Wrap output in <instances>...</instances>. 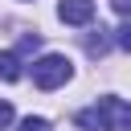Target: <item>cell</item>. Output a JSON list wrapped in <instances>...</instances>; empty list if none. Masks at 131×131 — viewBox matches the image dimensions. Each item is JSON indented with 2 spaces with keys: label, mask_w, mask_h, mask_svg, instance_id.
<instances>
[{
  "label": "cell",
  "mask_w": 131,
  "mask_h": 131,
  "mask_svg": "<svg viewBox=\"0 0 131 131\" xmlns=\"http://www.w3.org/2000/svg\"><path fill=\"white\" fill-rule=\"evenodd\" d=\"M78 127H82V131H115L111 119H106V111H102V102L90 106V111H78Z\"/></svg>",
  "instance_id": "3957f363"
},
{
  "label": "cell",
  "mask_w": 131,
  "mask_h": 131,
  "mask_svg": "<svg viewBox=\"0 0 131 131\" xmlns=\"http://www.w3.org/2000/svg\"><path fill=\"white\" fill-rule=\"evenodd\" d=\"M0 78L4 82H16L20 78V57L16 53H0Z\"/></svg>",
  "instance_id": "277c9868"
},
{
  "label": "cell",
  "mask_w": 131,
  "mask_h": 131,
  "mask_svg": "<svg viewBox=\"0 0 131 131\" xmlns=\"http://www.w3.org/2000/svg\"><path fill=\"white\" fill-rule=\"evenodd\" d=\"M20 131H49V119H37V115H29V119H20Z\"/></svg>",
  "instance_id": "5b68a950"
},
{
  "label": "cell",
  "mask_w": 131,
  "mask_h": 131,
  "mask_svg": "<svg viewBox=\"0 0 131 131\" xmlns=\"http://www.w3.org/2000/svg\"><path fill=\"white\" fill-rule=\"evenodd\" d=\"M102 33H106V29H98V37H90V41H86V49H90L94 57H98V53H106V37H102Z\"/></svg>",
  "instance_id": "8992f818"
},
{
  "label": "cell",
  "mask_w": 131,
  "mask_h": 131,
  "mask_svg": "<svg viewBox=\"0 0 131 131\" xmlns=\"http://www.w3.org/2000/svg\"><path fill=\"white\" fill-rule=\"evenodd\" d=\"M8 123H12V102H4V98H0V131H4Z\"/></svg>",
  "instance_id": "ba28073f"
},
{
  "label": "cell",
  "mask_w": 131,
  "mask_h": 131,
  "mask_svg": "<svg viewBox=\"0 0 131 131\" xmlns=\"http://www.w3.org/2000/svg\"><path fill=\"white\" fill-rule=\"evenodd\" d=\"M111 4H115V12H123V16L131 12V0H111Z\"/></svg>",
  "instance_id": "9c48e42d"
},
{
  "label": "cell",
  "mask_w": 131,
  "mask_h": 131,
  "mask_svg": "<svg viewBox=\"0 0 131 131\" xmlns=\"http://www.w3.org/2000/svg\"><path fill=\"white\" fill-rule=\"evenodd\" d=\"M70 78H74V66H70V57H61V53H45V57L33 61V82H37L41 90H57V86H66Z\"/></svg>",
  "instance_id": "6da1fadb"
},
{
  "label": "cell",
  "mask_w": 131,
  "mask_h": 131,
  "mask_svg": "<svg viewBox=\"0 0 131 131\" xmlns=\"http://www.w3.org/2000/svg\"><path fill=\"white\" fill-rule=\"evenodd\" d=\"M57 16L66 25H90L94 20V0H61L57 4Z\"/></svg>",
  "instance_id": "7a4b0ae2"
},
{
  "label": "cell",
  "mask_w": 131,
  "mask_h": 131,
  "mask_svg": "<svg viewBox=\"0 0 131 131\" xmlns=\"http://www.w3.org/2000/svg\"><path fill=\"white\" fill-rule=\"evenodd\" d=\"M115 41H119V45H123V49L131 53V20H127V25H123V29L115 33Z\"/></svg>",
  "instance_id": "52a82bcc"
}]
</instances>
